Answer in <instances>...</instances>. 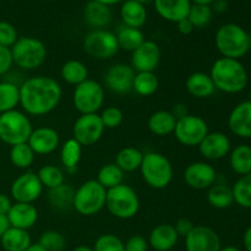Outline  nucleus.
Segmentation results:
<instances>
[{"mask_svg":"<svg viewBox=\"0 0 251 251\" xmlns=\"http://www.w3.org/2000/svg\"><path fill=\"white\" fill-rule=\"evenodd\" d=\"M61 97L60 83L49 76L29 77L20 86V105L26 114L33 117L53 112L60 103Z\"/></svg>","mask_w":251,"mask_h":251,"instance_id":"obj_1","label":"nucleus"},{"mask_svg":"<svg viewBox=\"0 0 251 251\" xmlns=\"http://www.w3.org/2000/svg\"><path fill=\"white\" fill-rule=\"evenodd\" d=\"M210 77L216 90L221 92L239 93L248 85V71L240 60L229 58H220L212 64Z\"/></svg>","mask_w":251,"mask_h":251,"instance_id":"obj_2","label":"nucleus"},{"mask_svg":"<svg viewBox=\"0 0 251 251\" xmlns=\"http://www.w3.org/2000/svg\"><path fill=\"white\" fill-rule=\"evenodd\" d=\"M215 44L223 58L239 60L249 51V34L237 24H225L217 29Z\"/></svg>","mask_w":251,"mask_h":251,"instance_id":"obj_3","label":"nucleus"},{"mask_svg":"<svg viewBox=\"0 0 251 251\" xmlns=\"http://www.w3.org/2000/svg\"><path fill=\"white\" fill-rule=\"evenodd\" d=\"M140 172L145 183L154 190L166 189L173 180V166L171 161L159 152L144 153Z\"/></svg>","mask_w":251,"mask_h":251,"instance_id":"obj_4","label":"nucleus"},{"mask_svg":"<svg viewBox=\"0 0 251 251\" xmlns=\"http://www.w3.org/2000/svg\"><path fill=\"white\" fill-rule=\"evenodd\" d=\"M107 190L96 179L85 181L75 190L73 208L81 216L91 217L105 207Z\"/></svg>","mask_w":251,"mask_h":251,"instance_id":"obj_5","label":"nucleus"},{"mask_svg":"<svg viewBox=\"0 0 251 251\" xmlns=\"http://www.w3.org/2000/svg\"><path fill=\"white\" fill-rule=\"evenodd\" d=\"M105 207L112 216L119 220H130L140 210V199L136 191L124 183L107 190Z\"/></svg>","mask_w":251,"mask_h":251,"instance_id":"obj_6","label":"nucleus"},{"mask_svg":"<svg viewBox=\"0 0 251 251\" xmlns=\"http://www.w3.org/2000/svg\"><path fill=\"white\" fill-rule=\"evenodd\" d=\"M32 130L31 120L26 113L14 109L0 114V140L9 146L28 141Z\"/></svg>","mask_w":251,"mask_h":251,"instance_id":"obj_7","label":"nucleus"},{"mask_svg":"<svg viewBox=\"0 0 251 251\" xmlns=\"http://www.w3.org/2000/svg\"><path fill=\"white\" fill-rule=\"evenodd\" d=\"M12 60L22 70H34L44 63L47 47L34 37H21L11 47Z\"/></svg>","mask_w":251,"mask_h":251,"instance_id":"obj_8","label":"nucleus"},{"mask_svg":"<svg viewBox=\"0 0 251 251\" xmlns=\"http://www.w3.org/2000/svg\"><path fill=\"white\" fill-rule=\"evenodd\" d=\"M73 103L80 114H96L104 104V88L97 81L87 78L75 86Z\"/></svg>","mask_w":251,"mask_h":251,"instance_id":"obj_9","label":"nucleus"},{"mask_svg":"<svg viewBox=\"0 0 251 251\" xmlns=\"http://www.w3.org/2000/svg\"><path fill=\"white\" fill-rule=\"evenodd\" d=\"M83 50L97 60H109L119 51L117 36L107 29H93L83 38Z\"/></svg>","mask_w":251,"mask_h":251,"instance_id":"obj_10","label":"nucleus"},{"mask_svg":"<svg viewBox=\"0 0 251 251\" xmlns=\"http://www.w3.org/2000/svg\"><path fill=\"white\" fill-rule=\"evenodd\" d=\"M208 125L199 115L188 114L186 117L176 120L173 134L179 144L186 147H195L201 144L208 134Z\"/></svg>","mask_w":251,"mask_h":251,"instance_id":"obj_11","label":"nucleus"},{"mask_svg":"<svg viewBox=\"0 0 251 251\" xmlns=\"http://www.w3.org/2000/svg\"><path fill=\"white\" fill-rule=\"evenodd\" d=\"M104 130L100 114H81L74 123L73 139L82 147L92 146L102 139Z\"/></svg>","mask_w":251,"mask_h":251,"instance_id":"obj_12","label":"nucleus"},{"mask_svg":"<svg viewBox=\"0 0 251 251\" xmlns=\"http://www.w3.org/2000/svg\"><path fill=\"white\" fill-rule=\"evenodd\" d=\"M10 193L15 202L33 203L41 198L43 193V185L37 173L28 171L15 179L14 183L11 184Z\"/></svg>","mask_w":251,"mask_h":251,"instance_id":"obj_13","label":"nucleus"},{"mask_svg":"<svg viewBox=\"0 0 251 251\" xmlns=\"http://www.w3.org/2000/svg\"><path fill=\"white\" fill-rule=\"evenodd\" d=\"M186 251H220L221 238L216 230L207 226H194L185 237Z\"/></svg>","mask_w":251,"mask_h":251,"instance_id":"obj_14","label":"nucleus"},{"mask_svg":"<svg viewBox=\"0 0 251 251\" xmlns=\"http://www.w3.org/2000/svg\"><path fill=\"white\" fill-rule=\"evenodd\" d=\"M161 48L153 41H145L131 53V66L136 73H154L161 61Z\"/></svg>","mask_w":251,"mask_h":251,"instance_id":"obj_15","label":"nucleus"},{"mask_svg":"<svg viewBox=\"0 0 251 251\" xmlns=\"http://www.w3.org/2000/svg\"><path fill=\"white\" fill-rule=\"evenodd\" d=\"M217 180V173L207 162H193L184 171V181L195 190L210 189Z\"/></svg>","mask_w":251,"mask_h":251,"instance_id":"obj_16","label":"nucleus"},{"mask_svg":"<svg viewBox=\"0 0 251 251\" xmlns=\"http://www.w3.org/2000/svg\"><path fill=\"white\" fill-rule=\"evenodd\" d=\"M136 71L131 65L118 63L110 66L104 76V83L107 88L118 95L129 93L132 90V82Z\"/></svg>","mask_w":251,"mask_h":251,"instance_id":"obj_17","label":"nucleus"},{"mask_svg":"<svg viewBox=\"0 0 251 251\" xmlns=\"http://www.w3.org/2000/svg\"><path fill=\"white\" fill-rule=\"evenodd\" d=\"M201 156L210 161H218L228 156L232 150L229 137L221 131L208 132L205 139L199 145Z\"/></svg>","mask_w":251,"mask_h":251,"instance_id":"obj_18","label":"nucleus"},{"mask_svg":"<svg viewBox=\"0 0 251 251\" xmlns=\"http://www.w3.org/2000/svg\"><path fill=\"white\" fill-rule=\"evenodd\" d=\"M27 144L29 145L36 154H49L55 151L60 144V137L58 131L53 127L41 126L32 130Z\"/></svg>","mask_w":251,"mask_h":251,"instance_id":"obj_19","label":"nucleus"},{"mask_svg":"<svg viewBox=\"0 0 251 251\" xmlns=\"http://www.w3.org/2000/svg\"><path fill=\"white\" fill-rule=\"evenodd\" d=\"M229 130L238 137L251 139V100L235 105L228 117Z\"/></svg>","mask_w":251,"mask_h":251,"instance_id":"obj_20","label":"nucleus"},{"mask_svg":"<svg viewBox=\"0 0 251 251\" xmlns=\"http://www.w3.org/2000/svg\"><path fill=\"white\" fill-rule=\"evenodd\" d=\"M7 220L11 227L28 230L38 220V210L33 203L15 202L7 213Z\"/></svg>","mask_w":251,"mask_h":251,"instance_id":"obj_21","label":"nucleus"},{"mask_svg":"<svg viewBox=\"0 0 251 251\" xmlns=\"http://www.w3.org/2000/svg\"><path fill=\"white\" fill-rule=\"evenodd\" d=\"M179 235L173 225L161 223L151 230L149 237V245L156 251H169L176 245Z\"/></svg>","mask_w":251,"mask_h":251,"instance_id":"obj_22","label":"nucleus"},{"mask_svg":"<svg viewBox=\"0 0 251 251\" xmlns=\"http://www.w3.org/2000/svg\"><path fill=\"white\" fill-rule=\"evenodd\" d=\"M190 7V0H154L157 14L162 19L174 24L186 19Z\"/></svg>","mask_w":251,"mask_h":251,"instance_id":"obj_23","label":"nucleus"},{"mask_svg":"<svg viewBox=\"0 0 251 251\" xmlns=\"http://www.w3.org/2000/svg\"><path fill=\"white\" fill-rule=\"evenodd\" d=\"M185 87L189 95L198 100L210 98L216 91L210 75L206 73H201V71H196V73L189 75V77L186 78Z\"/></svg>","mask_w":251,"mask_h":251,"instance_id":"obj_24","label":"nucleus"},{"mask_svg":"<svg viewBox=\"0 0 251 251\" xmlns=\"http://www.w3.org/2000/svg\"><path fill=\"white\" fill-rule=\"evenodd\" d=\"M120 17L124 26L141 29V27L147 21V10L141 2H137L135 0H126L123 2L122 9H120Z\"/></svg>","mask_w":251,"mask_h":251,"instance_id":"obj_25","label":"nucleus"},{"mask_svg":"<svg viewBox=\"0 0 251 251\" xmlns=\"http://www.w3.org/2000/svg\"><path fill=\"white\" fill-rule=\"evenodd\" d=\"M83 16L86 22L96 29H104V27H107L112 21L110 7L95 0H91L86 4Z\"/></svg>","mask_w":251,"mask_h":251,"instance_id":"obj_26","label":"nucleus"},{"mask_svg":"<svg viewBox=\"0 0 251 251\" xmlns=\"http://www.w3.org/2000/svg\"><path fill=\"white\" fill-rule=\"evenodd\" d=\"M149 129L156 136H168L173 134L176 125V119L171 110H157L150 117Z\"/></svg>","mask_w":251,"mask_h":251,"instance_id":"obj_27","label":"nucleus"},{"mask_svg":"<svg viewBox=\"0 0 251 251\" xmlns=\"http://www.w3.org/2000/svg\"><path fill=\"white\" fill-rule=\"evenodd\" d=\"M1 247L5 251H26L32 245L28 230L10 227L1 239Z\"/></svg>","mask_w":251,"mask_h":251,"instance_id":"obj_28","label":"nucleus"},{"mask_svg":"<svg viewBox=\"0 0 251 251\" xmlns=\"http://www.w3.org/2000/svg\"><path fill=\"white\" fill-rule=\"evenodd\" d=\"M229 164L238 176H243L251 173V146L243 144L230 150Z\"/></svg>","mask_w":251,"mask_h":251,"instance_id":"obj_29","label":"nucleus"},{"mask_svg":"<svg viewBox=\"0 0 251 251\" xmlns=\"http://www.w3.org/2000/svg\"><path fill=\"white\" fill-rule=\"evenodd\" d=\"M144 153L136 147L127 146L120 150L115 157V164L122 169L124 173L139 171L141 167Z\"/></svg>","mask_w":251,"mask_h":251,"instance_id":"obj_30","label":"nucleus"},{"mask_svg":"<svg viewBox=\"0 0 251 251\" xmlns=\"http://www.w3.org/2000/svg\"><path fill=\"white\" fill-rule=\"evenodd\" d=\"M207 201L213 208L226 210L234 203L233 191L227 184H213L207 193Z\"/></svg>","mask_w":251,"mask_h":251,"instance_id":"obj_31","label":"nucleus"},{"mask_svg":"<svg viewBox=\"0 0 251 251\" xmlns=\"http://www.w3.org/2000/svg\"><path fill=\"white\" fill-rule=\"evenodd\" d=\"M60 75L66 83L77 86L88 78V69L82 61L68 60L61 66Z\"/></svg>","mask_w":251,"mask_h":251,"instance_id":"obj_32","label":"nucleus"},{"mask_svg":"<svg viewBox=\"0 0 251 251\" xmlns=\"http://www.w3.org/2000/svg\"><path fill=\"white\" fill-rule=\"evenodd\" d=\"M115 36H117L119 49L130 51V53L136 50V49L146 41L141 29L131 28V27L126 26L120 28L119 32H118Z\"/></svg>","mask_w":251,"mask_h":251,"instance_id":"obj_33","label":"nucleus"},{"mask_svg":"<svg viewBox=\"0 0 251 251\" xmlns=\"http://www.w3.org/2000/svg\"><path fill=\"white\" fill-rule=\"evenodd\" d=\"M159 87L158 77L154 73H136L132 82V90L141 97L154 95Z\"/></svg>","mask_w":251,"mask_h":251,"instance_id":"obj_34","label":"nucleus"},{"mask_svg":"<svg viewBox=\"0 0 251 251\" xmlns=\"http://www.w3.org/2000/svg\"><path fill=\"white\" fill-rule=\"evenodd\" d=\"M96 180L105 190H109V189H113L115 186L123 184V180H124V172L115 163H108L98 171L97 179Z\"/></svg>","mask_w":251,"mask_h":251,"instance_id":"obj_35","label":"nucleus"},{"mask_svg":"<svg viewBox=\"0 0 251 251\" xmlns=\"http://www.w3.org/2000/svg\"><path fill=\"white\" fill-rule=\"evenodd\" d=\"M20 104V86L0 82V114L16 109Z\"/></svg>","mask_w":251,"mask_h":251,"instance_id":"obj_36","label":"nucleus"},{"mask_svg":"<svg viewBox=\"0 0 251 251\" xmlns=\"http://www.w3.org/2000/svg\"><path fill=\"white\" fill-rule=\"evenodd\" d=\"M74 195L75 190L64 183L63 185L49 190V202L56 210H69L73 207Z\"/></svg>","mask_w":251,"mask_h":251,"instance_id":"obj_37","label":"nucleus"},{"mask_svg":"<svg viewBox=\"0 0 251 251\" xmlns=\"http://www.w3.org/2000/svg\"><path fill=\"white\" fill-rule=\"evenodd\" d=\"M82 156V146L75 139H69L64 142L60 151V159L63 166L69 171H74L77 167Z\"/></svg>","mask_w":251,"mask_h":251,"instance_id":"obj_38","label":"nucleus"},{"mask_svg":"<svg viewBox=\"0 0 251 251\" xmlns=\"http://www.w3.org/2000/svg\"><path fill=\"white\" fill-rule=\"evenodd\" d=\"M34 156L36 153L27 142L15 145L10 150V161L19 169H28L33 164Z\"/></svg>","mask_w":251,"mask_h":251,"instance_id":"obj_39","label":"nucleus"},{"mask_svg":"<svg viewBox=\"0 0 251 251\" xmlns=\"http://www.w3.org/2000/svg\"><path fill=\"white\" fill-rule=\"evenodd\" d=\"M234 202L243 208H251V173L238 179L232 188Z\"/></svg>","mask_w":251,"mask_h":251,"instance_id":"obj_40","label":"nucleus"},{"mask_svg":"<svg viewBox=\"0 0 251 251\" xmlns=\"http://www.w3.org/2000/svg\"><path fill=\"white\" fill-rule=\"evenodd\" d=\"M37 176H38L43 188H47L48 190L58 188L65 183V176H64L63 171L59 167L53 166V164L41 167Z\"/></svg>","mask_w":251,"mask_h":251,"instance_id":"obj_41","label":"nucleus"},{"mask_svg":"<svg viewBox=\"0 0 251 251\" xmlns=\"http://www.w3.org/2000/svg\"><path fill=\"white\" fill-rule=\"evenodd\" d=\"M213 16V11L211 6L207 5H196L191 4L190 10H189L188 19L195 28H202L206 27L211 22Z\"/></svg>","mask_w":251,"mask_h":251,"instance_id":"obj_42","label":"nucleus"},{"mask_svg":"<svg viewBox=\"0 0 251 251\" xmlns=\"http://www.w3.org/2000/svg\"><path fill=\"white\" fill-rule=\"evenodd\" d=\"M65 243L64 235L56 230H46L38 240V244L47 251H63Z\"/></svg>","mask_w":251,"mask_h":251,"instance_id":"obj_43","label":"nucleus"},{"mask_svg":"<svg viewBox=\"0 0 251 251\" xmlns=\"http://www.w3.org/2000/svg\"><path fill=\"white\" fill-rule=\"evenodd\" d=\"M93 251H125V245L117 235L102 234L95 242Z\"/></svg>","mask_w":251,"mask_h":251,"instance_id":"obj_44","label":"nucleus"},{"mask_svg":"<svg viewBox=\"0 0 251 251\" xmlns=\"http://www.w3.org/2000/svg\"><path fill=\"white\" fill-rule=\"evenodd\" d=\"M100 117L105 129H115V127L120 126L123 120H124V114H123L122 109L118 107H114V105L103 109Z\"/></svg>","mask_w":251,"mask_h":251,"instance_id":"obj_45","label":"nucleus"},{"mask_svg":"<svg viewBox=\"0 0 251 251\" xmlns=\"http://www.w3.org/2000/svg\"><path fill=\"white\" fill-rule=\"evenodd\" d=\"M17 39L19 37H17L16 28L10 22L0 21V46L11 48Z\"/></svg>","mask_w":251,"mask_h":251,"instance_id":"obj_46","label":"nucleus"},{"mask_svg":"<svg viewBox=\"0 0 251 251\" xmlns=\"http://www.w3.org/2000/svg\"><path fill=\"white\" fill-rule=\"evenodd\" d=\"M125 251H147L149 250V242L141 235H132L126 243H124Z\"/></svg>","mask_w":251,"mask_h":251,"instance_id":"obj_47","label":"nucleus"},{"mask_svg":"<svg viewBox=\"0 0 251 251\" xmlns=\"http://www.w3.org/2000/svg\"><path fill=\"white\" fill-rule=\"evenodd\" d=\"M14 60H12L11 48L0 46V76L6 74L11 69Z\"/></svg>","mask_w":251,"mask_h":251,"instance_id":"obj_48","label":"nucleus"},{"mask_svg":"<svg viewBox=\"0 0 251 251\" xmlns=\"http://www.w3.org/2000/svg\"><path fill=\"white\" fill-rule=\"evenodd\" d=\"M174 228H176L179 237L185 238L194 228V223L190 220H188V218H180V220L176 221V223L174 225Z\"/></svg>","mask_w":251,"mask_h":251,"instance_id":"obj_49","label":"nucleus"},{"mask_svg":"<svg viewBox=\"0 0 251 251\" xmlns=\"http://www.w3.org/2000/svg\"><path fill=\"white\" fill-rule=\"evenodd\" d=\"M176 27H178V31L180 32L181 34H184V36H186V34H190L191 32L194 31V28H195V27H194V25L189 21L188 17L184 20H181V21L176 22Z\"/></svg>","mask_w":251,"mask_h":251,"instance_id":"obj_50","label":"nucleus"},{"mask_svg":"<svg viewBox=\"0 0 251 251\" xmlns=\"http://www.w3.org/2000/svg\"><path fill=\"white\" fill-rule=\"evenodd\" d=\"M171 112L176 120L181 119V118L186 117V115L189 114L188 108H186V105L183 104V103H176V104H174Z\"/></svg>","mask_w":251,"mask_h":251,"instance_id":"obj_51","label":"nucleus"},{"mask_svg":"<svg viewBox=\"0 0 251 251\" xmlns=\"http://www.w3.org/2000/svg\"><path fill=\"white\" fill-rule=\"evenodd\" d=\"M11 206L12 202L9 196H6L5 194H0V215L7 216Z\"/></svg>","mask_w":251,"mask_h":251,"instance_id":"obj_52","label":"nucleus"},{"mask_svg":"<svg viewBox=\"0 0 251 251\" xmlns=\"http://www.w3.org/2000/svg\"><path fill=\"white\" fill-rule=\"evenodd\" d=\"M211 9L213 12H217V14H223L228 10V1L227 0H215L211 5Z\"/></svg>","mask_w":251,"mask_h":251,"instance_id":"obj_53","label":"nucleus"},{"mask_svg":"<svg viewBox=\"0 0 251 251\" xmlns=\"http://www.w3.org/2000/svg\"><path fill=\"white\" fill-rule=\"evenodd\" d=\"M10 227H11V226H10L9 220H7V216L0 215V239H1L2 235L5 234V232H6Z\"/></svg>","mask_w":251,"mask_h":251,"instance_id":"obj_54","label":"nucleus"},{"mask_svg":"<svg viewBox=\"0 0 251 251\" xmlns=\"http://www.w3.org/2000/svg\"><path fill=\"white\" fill-rule=\"evenodd\" d=\"M243 244H244L245 250L251 251V226L245 230L244 237H243Z\"/></svg>","mask_w":251,"mask_h":251,"instance_id":"obj_55","label":"nucleus"},{"mask_svg":"<svg viewBox=\"0 0 251 251\" xmlns=\"http://www.w3.org/2000/svg\"><path fill=\"white\" fill-rule=\"evenodd\" d=\"M191 4H196V5H207V6H211L212 2L215 0H190Z\"/></svg>","mask_w":251,"mask_h":251,"instance_id":"obj_56","label":"nucleus"},{"mask_svg":"<svg viewBox=\"0 0 251 251\" xmlns=\"http://www.w3.org/2000/svg\"><path fill=\"white\" fill-rule=\"evenodd\" d=\"M95 1H98V2H100V4H104V5H107V6L110 7L112 5L118 4V2H120L122 0H95Z\"/></svg>","mask_w":251,"mask_h":251,"instance_id":"obj_57","label":"nucleus"},{"mask_svg":"<svg viewBox=\"0 0 251 251\" xmlns=\"http://www.w3.org/2000/svg\"><path fill=\"white\" fill-rule=\"evenodd\" d=\"M26 251H47V250H44L43 248L38 244V243H36V244H33V243H32L31 247H29Z\"/></svg>","mask_w":251,"mask_h":251,"instance_id":"obj_58","label":"nucleus"},{"mask_svg":"<svg viewBox=\"0 0 251 251\" xmlns=\"http://www.w3.org/2000/svg\"><path fill=\"white\" fill-rule=\"evenodd\" d=\"M73 251H93V249L90 247H86V245H80V247H76Z\"/></svg>","mask_w":251,"mask_h":251,"instance_id":"obj_59","label":"nucleus"},{"mask_svg":"<svg viewBox=\"0 0 251 251\" xmlns=\"http://www.w3.org/2000/svg\"><path fill=\"white\" fill-rule=\"evenodd\" d=\"M220 251H240L239 249H238L237 247H232V245H229V247H225L222 248Z\"/></svg>","mask_w":251,"mask_h":251,"instance_id":"obj_60","label":"nucleus"},{"mask_svg":"<svg viewBox=\"0 0 251 251\" xmlns=\"http://www.w3.org/2000/svg\"><path fill=\"white\" fill-rule=\"evenodd\" d=\"M135 1H137V2H141V4H147V2H150V1H152V0H135Z\"/></svg>","mask_w":251,"mask_h":251,"instance_id":"obj_61","label":"nucleus"},{"mask_svg":"<svg viewBox=\"0 0 251 251\" xmlns=\"http://www.w3.org/2000/svg\"><path fill=\"white\" fill-rule=\"evenodd\" d=\"M249 50L251 51V34H249Z\"/></svg>","mask_w":251,"mask_h":251,"instance_id":"obj_62","label":"nucleus"},{"mask_svg":"<svg viewBox=\"0 0 251 251\" xmlns=\"http://www.w3.org/2000/svg\"><path fill=\"white\" fill-rule=\"evenodd\" d=\"M249 97H250L249 100H251V90H250V93H249Z\"/></svg>","mask_w":251,"mask_h":251,"instance_id":"obj_63","label":"nucleus"}]
</instances>
